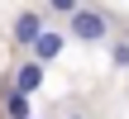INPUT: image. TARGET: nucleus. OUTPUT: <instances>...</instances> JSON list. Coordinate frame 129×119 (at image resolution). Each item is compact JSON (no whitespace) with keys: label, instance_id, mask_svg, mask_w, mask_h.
Instances as JSON below:
<instances>
[{"label":"nucleus","instance_id":"obj_6","mask_svg":"<svg viewBox=\"0 0 129 119\" xmlns=\"http://www.w3.org/2000/svg\"><path fill=\"white\" fill-rule=\"evenodd\" d=\"M105 52H110V67L115 72H129V33H110L105 38Z\"/></svg>","mask_w":129,"mask_h":119},{"label":"nucleus","instance_id":"obj_2","mask_svg":"<svg viewBox=\"0 0 129 119\" xmlns=\"http://www.w3.org/2000/svg\"><path fill=\"white\" fill-rule=\"evenodd\" d=\"M48 24H57V19H53V14H48L43 5H24V10L14 14V24H10V43L29 52V48H34V38H38V33H43Z\"/></svg>","mask_w":129,"mask_h":119},{"label":"nucleus","instance_id":"obj_9","mask_svg":"<svg viewBox=\"0 0 129 119\" xmlns=\"http://www.w3.org/2000/svg\"><path fill=\"white\" fill-rule=\"evenodd\" d=\"M34 119H38V114H34Z\"/></svg>","mask_w":129,"mask_h":119},{"label":"nucleus","instance_id":"obj_8","mask_svg":"<svg viewBox=\"0 0 129 119\" xmlns=\"http://www.w3.org/2000/svg\"><path fill=\"white\" fill-rule=\"evenodd\" d=\"M62 119H86V114H81V110H72V114H62Z\"/></svg>","mask_w":129,"mask_h":119},{"label":"nucleus","instance_id":"obj_1","mask_svg":"<svg viewBox=\"0 0 129 119\" xmlns=\"http://www.w3.org/2000/svg\"><path fill=\"white\" fill-rule=\"evenodd\" d=\"M62 29H67V38H72V43L101 48V43L115 33V14H110V10H101V5H81V10H72V14L62 19Z\"/></svg>","mask_w":129,"mask_h":119},{"label":"nucleus","instance_id":"obj_5","mask_svg":"<svg viewBox=\"0 0 129 119\" xmlns=\"http://www.w3.org/2000/svg\"><path fill=\"white\" fill-rule=\"evenodd\" d=\"M0 119H34V95L14 91L10 81L0 86Z\"/></svg>","mask_w":129,"mask_h":119},{"label":"nucleus","instance_id":"obj_4","mask_svg":"<svg viewBox=\"0 0 129 119\" xmlns=\"http://www.w3.org/2000/svg\"><path fill=\"white\" fill-rule=\"evenodd\" d=\"M14 91H24V95H38L43 91V81H48V67L43 62H34V57H24V62H14V72L5 76Z\"/></svg>","mask_w":129,"mask_h":119},{"label":"nucleus","instance_id":"obj_3","mask_svg":"<svg viewBox=\"0 0 129 119\" xmlns=\"http://www.w3.org/2000/svg\"><path fill=\"white\" fill-rule=\"evenodd\" d=\"M67 43H72V38H67V29H62V24H48V29H43V33L34 38L29 57H34V62H43V67H53V62H57V57L67 52Z\"/></svg>","mask_w":129,"mask_h":119},{"label":"nucleus","instance_id":"obj_7","mask_svg":"<svg viewBox=\"0 0 129 119\" xmlns=\"http://www.w3.org/2000/svg\"><path fill=\"white\" fill-rule=\"evenodd\" d=\"M38 5H43V10H48V14H53V19H57V24H62V19H67V14H72V10H81V5H86V0H38Z\"/></svg>","mask_w":129,"mask_h":119}]
</instances>
